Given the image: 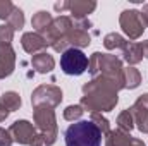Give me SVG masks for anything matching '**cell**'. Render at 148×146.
<instances>
[{
  "instance_id": "6da1fadb",
  "label": "cell",
  "mask_w": 148,
  "mask_h": 146,
  "mask_svg": "<svg viewBox=\"0 0 148 146\" xmlns=\"http://www.w3.org/2000/svg\"><path fill=\"white\" fill-rule=\"evenodd\" d=\"M117 93H119V88L110 79L103 76H97L90 83L83 84V96H81L79 105L83 107V110L90 113L110 112L115 108L119 102Z\"/></svg>"
},
{
  "instance_id": "7a4b0ae2",
  "label": "cell",
  "mask_w": 148,
  "mask_h": 146,
  "mask_svg": "<svg viewBox=\"0 0 148 146\" xmlns=\"http://www.w3.org/2000/svg\"><path fill=\"white\" fill-rule=\"evenodd\" d=\"M88 71L93 77L103 76V77L110 79L119 88V91L124 89V67H122V60L119 57L110 55V53L95 52L88 60Z\"/></svg>"
},
{
  "instance_id": "3957f363",
  "label": "cell",
  "mask_w": 148,
  "mask_h": 146,
  "mask_svg": "<svg viewBox=\"0 0 148 146\" xmlns=\"http://www.w3.org/2000/svg\"><path fill=\"white\" fill-rule=\"evenodd\" d=\"M66 146H100L102 132L91 120H77L66 129Z\"/></svg>"
},
{
  "instance_id": "277c9868",
  "label": "cell",
  "mask_w": 148,
  "mask_h": 146,
  "mask_svg": "<svg viewBox=\"0 0 148 146\" xmlns=\"http://www.w3.org/2000/svg\"><path fill=\"white\" fill-rule=\"evenodd\" d=\"M33 119H35V124H36L40 134L47 141V145L52 146L57 141V136H59L57 119H55L53 108H50V107H36L33 110Z\"/></svg>"
},
{
  "instance_id": "5b68a950",
  "label": "cell",
  "mask_w": 148,
  "mask_h": 146,
  "mask_svg": "<svg viewBox=\"0 0 148 146\" xmlns=\"http://www.w3.org/2000/svg\"><path fill=\"white\" fill-rule=\"evenodd\" d=\"M62 102V89L55 84H41L31 93L33 107H50L55 108Z\"/></svg>"
},
{
  "instance_id": "8992f818",
  "label": "cell",
  "mask_w": 148,
  "mask_h": 146,
  "mask_svg": "<svg viewBox=\"0 0 148 146\" xmlns=\"http://www.w3.org/2000/svg\"><path fill=\"white\" fill-rule=\"evenodd\" d=\"M60 69L67 76H81L88 69V57L77 48H69L60 55Z\"/></svg>"
},
{
  "instance_id": "52a82bcc",
  "label": "cell",
  "mask_w": 148,
  "mask_h": 146,
  "mask_svg": "<svg viewBox=\"0 0 148 146\" xmlns=\"http://www.w3.org/2000/svg\"><path fill=\"white\" fill-rule=\"evenodd\" d=\"M119 24H121L124 35L129 38L131 41L138 40L143 35V31H145V24H143L141 14H140V10H134V9L122 10V14L119 17Z\"/></svg>"
},
{
  "instance_id": "ba28073f",
  "label": "cell",
  "mask_w": 148,
  "mask_h": 146,
  "mask_svg": "<svg viewBox=\"0 0 148 146\" xmlns=\"http://www.w3.org/2000/svg\"><path fill=\"white\" fill-rule=\"evenodd\" d=\"M9 132L12 134V139L19 145H31L35 136H36V129L31 122L28 120H16L10 127H9Z\"/></svg>"
},
{
  "instance_id": "9c48e42d",
  "label": "cell",
  "mask_w": 148,
  "mask_h": 146,
  "mask_svg": "<svg viewBox=\"0 0 148 146\" xmlns=\"http://www.w3.org/2000/svg\"><path fill=\"white\" fill-rule=\"evenodd\" d=\"M129 112L133 113L134 126L140 129V132L148 134V93L138 96V100L133 103Z\"/></svg>"
},
{
  "instance_id": "30bf717a",
  "label": "cell",
  "mask_w": 148,
  "mask_h": 146,
  "mask_svg": "<svg viewBox=\"0 0 148 146\" xmlns=\"http://www.w3.org/2000/svg\"><path fill=\"white\" fill-rule=\"evenodd\" d=\"M105 146H147L141 139L133 138L129 132L114 129L105 136Z\"/></svg>"
},
{
  "instance_id": "8fae6325",
  "label": "cell",
  "mask_w": 148,
  "mask_h": 146,
  "mask_svg": "<svg viewBox=\"0 0 148 146\" xmlns=\"http://www.w3.org/2000/svg\"><path fill=\"white\" fill-rule=\"evenodd\" d=\"M16 69V52L12 45H0V79L9 77Z\"/></svg>"
},
{
  "instance_id": "7c38bea8",
  "label": "cell",
  "mask_w": 148,
  "mask_h": 146,
  "mask_svg": "<svg viewBox=\"0 0 148 146\" xmlns=\"http://www.w3.org/2000/svg\"><path fill=\"white\" fill-rule=\"evenodd\" d=\"M21 45H23L24 52L33 53V55L40 53L41 50H45V48L48 46L47 41H45V38L41 36V35H38V33H33V31L23 35V38H21Z\"/></svg>"
},
{
  "instance_id": "4fadbf2b",
  "label": "cell",
  "mask_w": 148,
  "mask_h": 146,
  "mask_svg": "<svg viewBox=\"0 0 148 146\" xmlns=\"http://www.w3.org/2000/svg\"><path fill=\"white\" fill-rule=\"evenodd\" d=\"M97 9L95 0H74L69 2V12L73 19H88V14H91Z\"/></svg>"
},
{
  "instance_id": "5bb4252c",
  "label": "cell",
  "mask_w": 148,
  "mask_h": 146,
  "mask_svg": "<svg viewBox=\"0 0 148 146\" xmlns=\"http://www.w3.org/2000/svg\"><path fill=\"white\" fill-rule=\"evenodd\" d=\"M31 65H33V69L40 74H48L53 71V67H55V60H53V57L52 55H48L47 52H40L36 55H33L31 57Z\"/></svg>"
},
{
  "instance_id": "9a60e30c",
  "label": "cell",
  "mask_w": 148,
  "mask_h": 146,
  "mask_svg": "<svg viewBox=\"0 0 148 146\" xmlns=\"http://www.w3.org/2000/svg\"><path fill=\"white\" fill-rule=\"evenodd\" d=\"M122 59L124 62H127L129 65H134L138 62L143 60V48H141V43H133L129 41L127 46L122 50Z\"/></svg>"
},
{
  "instance_id": "2e32d148",
  "label": "cell",
  "mask_w": 148,
  "mask_h": 146,
  "mask_svg": "<svg viewBox=\"0 0 148 146\" xmlns=\"http://www.w3.org/2000/svg\"><path fill=\"white\" fill-rule=\"evenodd\" d=\"M52 23H53V17H52L47 10H38L36 14L33 16V19H31V26L36 29L38 35L45 33V31L52 26Z\"/></svg>"
},
{
  "instance_id": "e0dca14e",
  "label": "cell",
  "mask_w": 148,
  "mask_h": 146,
  "mask_svg": "<svg viewBox=\"0 0 148 146\" xmlns=\"http://www.w3.org/2000/svg\"><path fill=\"white\" fill-rule=\"evenodd\" d=\"M141 84V74L133 65L124 69V89H134Z\"/></svg>"
},
{
  "instance_id": "ac0fdd59",
  "label": "cell",
  "mask_w": 148,
  "mask_h": 146,
  "mask_svg": "<svg viewBox=\"0 0 148 146\" xmlns=\"http://www.w3.org/2000/svg\"><path fill=\"white\" fill-rule=\"evenodd\" d=\"M0 103L9 110V112H16V110L21 108L23 100H21V96H19L16 91H7V93H3V95L0 96Z\"/></svg>"
},
{
  "instance_id": "d6986e66",
  "label": "cell",
  "mask_w": 148,
  "mask_h": 146,
  "mask_svg": "<svg viewBox=\"0 0 148 146\" xmlns=\"http://www.w3.org/2000/svg\"><path fill=\"white\" fill-rule=\"evenodd\" d=\"M127 40L124 36H121L119 33H109L107 36L103 38V46L107 48V50H117V48H121V50H124L126 46H127Z\"/></svg>"
},
{
  "instance_id": "ffe728a7",
  "label": "cell",
  "mask_w": 148,
  "mask_h": 146,
  "mask_svg": "<svg viewBox=\"0 0 148 146\" xmlns=\"http://www.w3.org/2000/svg\"><path fill=\"white\" fill-rule=\"evenodd\" d=\"M117 129L124 131V132H131L134 129V119H133V113L127 110H122L117 117Z\"/></svg>"
},
{
  "instance_id": "44dd1931",
  "label": "cell",
  "mask_w": 148,
  "mask_h": 146,
  "mask_svg": "<svg viewBox=\"0 0 148 146\" xmlns=\"http://www.w3.org/2000/svg\"><path fill=\"white\" fill-rule=\"evenodd\" d=\"M7 24L16 31V29H23V26H24V14H23V10L19 9V7H14V10H12V14L9 16V19H7Z\"/></svg>"
},
{
  "instance_id": "7402d4cb",
  "label": "cell",
  "mask_w": 148,
  "mask_h": 146,
  "mask_svg": "<svg viewBox=\"0 0 148 146\" xmlns=\"http://www.w3.org/2000/svg\"><path fill=\"white\" fill-rule=\"evenodd\" d=\"M98 129H100V132H102V136L105 138L109 132H110L112 129H110V124H109V120L102 115V113H91V119H90Z\"/></svg>"
},
{
  "instance_id": "603a6c76",
  "label": "cell",
  "mask_w": 148,
  "mask_h": 146,
  "mask_svg": "<svg viewBox=\"0 0 148 146\" xmlns=\"http://www.w3.org/2000/svg\"><path fill=\"white\" fill-rule=\"evenodd\" d=\"M83 113H84V110H83L81 105H69L64 110V119L69 120V122H77Z\"/></svg>"
},
{
  "instance_id": "cb8c5ba5",
  "label": "cell",
  "mask_w": 148,
  "mask_h": 146,
  "mask_svg": "<svg viewBox=\"0 0 148 146\" xmlns=\"http://www.w3.org/2000/svg\"><path fill=\"white\" fill-rule=\"evenodd\" d=\"M14 38V29L9 24H2L0 26V45H10Z\"/></svg>"
},
{
  "instance_id": "d4e9b609",
  "label": "cell",
  "mask_w": 148,
  "mask_h": 146,
  "mask_svg": "<svg viewBox=\"0 0 148 146\" xmlns=\"http://www.w3.org/2000/svg\"><path fill=\"white\" fill-rule=\"evenodd\" d=\"M14 3L10 2V0H0V19H9V16L12 14V10H14Z\"/></svg>"
},
{
  "instance_id": "484cf974",
  "label": "cell",
  "mask_w": 148,
  "mask_h": 146,
  "mask_svg": "<svg viewBox=\"0 0 148 146\" xmlns=\"http://www.w3.org/2000/svg\"><path fill=\"white\" fill-rule=\"evenodd\" d=\"M14 139H12V134L9 132V129H3L0 127V146H12Z\"/></svg>"
},
{
  "instance_id": "4316f807",
  "label": "cell",
  "mask_w": 148,
  "mask_h": 146,
  "mask_svg": "<svg viewBox=\"0 0 148 146\" xmlns=\"http://www.w3.org/2000/svg\"><path fill=\"white\" fill-rule=\"evenodd\" d=\"M53 9H55L57 12L69 10V0H60V2H55V3H53Z\"/></svg>"
},
{
  "instance_id": "83f0119b",
  "label": "cell",
  "mask_w": 148,
  "mask_h": 146,
  "mask_svg": "<svg viewBox=\"0 0 148 146\" xmlns=\"http://www.w3.org/2000/svg\"><path fill=\"white\" fill-rule=\"evenodd\" d=\"M29 146H48V145H47V141L43 139V136H41V134H36V136H35V139H33V143H31Z\"/></svg>"
},
{
  "instance_id": "f1b7e54d",
  "label": "cell",
  "mask_w": 148,
  "mask_h": 146,
  "mask_svg": "<svg viewBox=\"0 0 148 146\" xmlns=\"http://www.w3.org/2000/svg\"><path fill=\"white\" fill-rule=\"evenodd\" d=\"M140 14H141V19H143L145 28H148V3H145V5H143V9L140 10Z\"/></svg>"
},
{
  "instance_id": "f546056e",
  "label": "cell",
  "mask_w": 148,
  "mask_h": 146,
  "mask_svg": "<svg viewBox=\"0 0 148 146\" xmlns=\"http://www.w3.org/2000/svg\"><path fill=\"white\" fill-rule=\"evenodd\" d=\"M9 113H10V112H9V110H7L3 105H2V103H0V122H3V120L9 117Z\"/></svg>"
},
{
  "instance_id": "4dcf8cb0",
  "label": "cell",
  "mask_w": 148,
  "mask_h": 146,
  "mask_svg": "<svg viewBox=\"0 0 148 146\" xmlns=\"http://www.w3.org/2000/svg\"><path fill=\"white\" fill-rule=\"evenodd\" d=\"M141 48H143V57L148 59V40L147 41H141Z\"/></svg>"
}]
</instances>
